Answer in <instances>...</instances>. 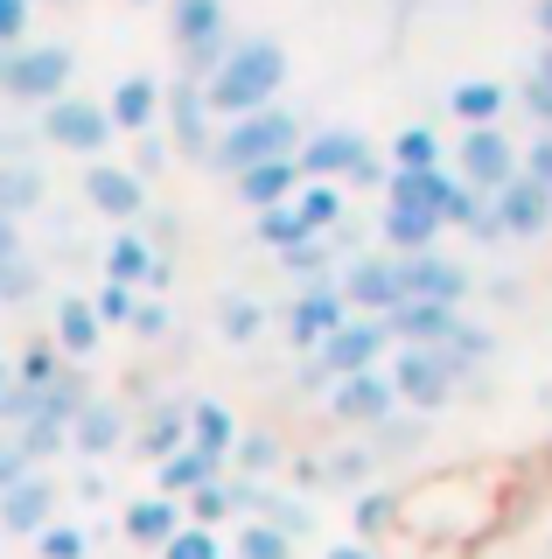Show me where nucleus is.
Instances as JSON below:
<instances>
[{
    "label": "nucleus",
    "mask_w": 552,
    "mask_h": 559,
    "mask_svg": "<svg viewBox=\"0 0 552 559\" xmlns=\"http://www.w3.org/2000/svg\"><path fill=\"white\" fill-rule=\"evenodd\" d=\"M336 287H343V301H350V314H392V308H406L399 259H385L377 245H371L364 259H350V266L336 273Z\"/></svg>",
    "instance_id": "9b49d317"
},
{
    "label": "nucleus",
    "mask_w": 552,
    "mask_h": 559,
    "mask_svg": "<svg viewBox=\"0 0 552 559\" xmlns=\"http://www.w3.org/2000/svg\"><path fill=\"white\" fill-rule=\"evenodd\" d=\"M308 140V127H301V112H287V105H266V112H245V119H231V127H217V140H211V162L217 175H245V168H259V162H287Z\"/></svg>",
    "instance_id": "f03ea898"
},
{
    "label": "nucleus",
    "mask_w": 552,
    "mask_h": 559,
    "mask_svg": "<svg viewBox=\"0 0 552 559\" xmlns=\"http://www.w3.org/2000/svg\"><path fill=\"white\" fill-rule=\"evenodd\" d=\"M57 357L63 364H84V357H98V343H106V322L92 314V301L84 294H57Z\"/></svg>",
    "instance_id": "5701e85b"
},
{
    "label": "nucleus",
    "mask_w": 552,
    "mask_h": 559,
    "mask_svg": "<svg viewBox=\"0 0 552 559\" xmlns=\"http://www.w3.org/2000/svg\"><path fill=\"white\" fill-rule=\"evenodd\" d=\"M280 266L295 273V280H329L336 259H329V245H322V238H308V245H295V252H280Z\"/></svg>",
    "instance_id": "a18cd8bd"
},
{
    "label": "nucleus",
    "mask_w": 552,
    "mask_h": 559,
    "mask_svg": "<svg viewBox=\"0 0 552 559\" xmlns=\"http://www.w3.org/2000/svg\"><path fill=\"white\" fill-rule=\"evenodd\" d=\"M517 175L539 182V189H552V133H539L531 147H517Z\"/></svg>",
    "instance_id": "de8ad7c7"
},
{
    "label": "nucleus",
    "mask_w": 552,
    "mask_h": 559,
    "mask_svg": "<svg viewBox=\"0 0 552 559\" xmlns=\"http://www.w3.org/2000/svg\"><path fill=\"white\" fill-rule=\"evenodd\" d=\"M224 476V468L217 462H203V454L196 448H182V454H168V462H154V497H196V489L203 483H217Z\"/></svg>",
    "instance_id": "c85d7f7f"
},
{
    "label": "nucleus",
    "mask_w": 552,
    "mask_h": 559,
    "mask_svg": "<svg viewBox=\"0 0 552 559\" xmlns=\"http://www.w3.org/2000/svg\"><path fill=\"white\" fill-rule=\"evenodd\" d=\"M447 224L427 203H385L377 210V252L385 259H412V252H441Z\"/></svg>",
    "instance_id": "2eb2a0df"
},
{
    "label": "nucleus",
    "mask_w": 552,
    "mask_h": 559,
    "mask_svg": "<svg viewBox=\"0 0 552 559\" xmlns=\"http://www.w3.org/2000/svg\"><path fill=\"white\" fill-rule=\"evenodd\" d=\"M161 112H168V133H176L182 154H211L217 119H211V105H203V84H196V78H176V84H168Z\"/></svg>",
    "instance_id": "6ab92c4d"
},
{
    "label": "nucleus",
    "mask_w": 552,
    "mask_h": 559,
    "mask_svg": "<svg viewBox=\"0 0 552 559\" xmlns=\"http://www.w3.org/2000/svg\"><path fill=\"white\" fill-rule=\"evenodd\" d=\"M168 35H176L182 49V78H211V70L231 57V14H224V0H168Z\"/></svg>",
    "instance_id": "423d86ee"
},
{
    "label": "nucleus",
    "mask_w": 552,
    "mask_h": 559,
    "mask_svg": "<svg viewBox=\"0 0 552 559\" xmlns=\"http://www.w3.org/2000/svg\"><path fill=\"white\" fill-rule=\"evenodd\" d=\"M231 559H295V538H280L273 524H245V532L231 538Z\"/></svg>",
    "instance_id": "a19ab883"
},
{
    "label": "nucleus",
    "mask_w": 552,
    "mask_h": 559,
    "mask_svg": "<svg viewBox=\"0 0 552 559\" xmlns=\"http://www.w3.org/2000/svg\"><path fill=\"white\" fill-rule=\"evenodd\" d=\"M238 503H231V476H217V483H203L196 497H182V518L189 524H203V532H217L224 518H231Z\"/></svg>",
    "instance_id": "4c0bfd02"
},
{
    "label": "nucleus",
    "mask_w": 552,
    "mask_h": 559,
    "mask_svg": "<svg viewBox=\"0 0 552 559\" xmlns=\"http://www.w3.org/2000/svg\"><path fill=\"white\" fill-rule=\"evenodd\" d=\"M545 468H552V448H545Z\"/></svg>",
    "instance_id": "13d9d810"
},
{
    "label": "nucleus",
    "mask_w": 552,
    "mask_h": 559,
    "mask_svg": "<svg viewBox=\"0 0 552 559\" xmlns=\"http://www.w3.org/2000/svg\"><path fill=\"white\" fill-rule=\"evenodd\" d=\"M92 552V532H84V524H43L36 532V559H84Z\"/></svg>",
    "instance_id": "79ce46f5"
},
{
    "label": "nucleus",
    "mask_w": 552,
    "mask_h": 559,
    "mask_svg": "<svg viewBox=\"0 0 552 559\" xmlns=\"http://www.w3.org/2000/svg\"><path fill=\"white\" fill-rule=\"evenodd\" d=\"M322 406H329L336 427H385V419L399 413V392H392L385 371H357V378H336L329 392H322Z\"/></svg>",
    "instance_id": "f8f14e48"
},
{
    "label": "nucleus",
    "mask_w": 552,
    "mask_h": 559,
    "mask_svg": "<svg viewBox=\"0 0 552 559\" xmlns=\"http://www.w3.org/2000/svg\"><path fill=\"white\" fill-rule=\"evenodd\" d=\"M392 322L385 314H350V322L336 329L329 343L308 357V384H336V378H357V371H385V357H392Z\"/></svg>",
    "instance_id": "20e7f679"
},
{
    "label": "nucleus",
    "mask_w": 552,
    "mask_h": 559,
    "mask_svg": "<svg viewBox=\"0 0 552 559\" xmlns=\"http://www.w3.org/2000/svg\"><path fill=\"white\" fill-rule=\"evenodd\" d=\"M63 371H71V364L57 357V343H49V336H36V343L22 349V357H14V384H28V392H43V384H57Z\"/></svg>",
    "instance_id": "c9c22d12"
},
{
    "label": "nucleus",
    "mask_w": 552,
    "mask_h": 559,
    "mask_svg": "<svg viewBox=\"0 0 552 559\" xmlns=\"http://www.w3.org/2000/svg\"><path fill=\"white\" fill-rule=\"evenodd\" d=\"M161 559H224V538L203 532V524H182V532L161 546Z\"/></svg>",
    "instance_id": "c03bdc74"
},
{
    "label": "nucleus",
    "mask_w": 552,
    "mask_h": 559,
    "mask_svg": "<svg viewBox=\"0 0 552 559\" xmlns=\"http://www.w3.org/2000/svg\"><path fill=\"white\" fill-rule=\"evenodd\" d=\"M168 162V147H161V133H141V168H133V175H141V182H147V175L154 168H161Z\"/></svg>",
    "instance_id": "3c124183"
},
{
    "label": "nucleus",
    "mask_w": 552,
    "mask_h": 559,
    "mask_svg": "<svg viewBox=\"0 0 552 559\" xmlns=\"http://www.w3.org/2000/svg\"><path fill=\"white\" fill-rule=\"evenodd\" d=\"M77 57L63 43H8L0 49V98L8 105H49L71 92Z\"/></svg>",
    "instance_id": "7ed1b4c3"
},
{
    "label": "nucleus",
    "mask_w": 552,
    "mask_h": 559,
    "mask_svg": "<svg viewBox=\"0 0 552 559\" xmlns=\"http://www.w3.org/2000/svg\"><path fill=\"white\" fill-rule=\"evenodd\" d=\"M28 468H36V462H28V454H22V441L8 433V441H0V489H8V483H22Z\"/></svg>",
    "instance_id": "8fccbe9b"
},
{
    "label": "nucleus",
    "mask_w": 552,
    "mask_h": 559,
    "mask_svg": "<svg viewBox=\"0 0 552 559\" xmlns=\"http://www.w3.org/2000/svg\"><path fill=\"white\" fill-rule=\"evenodd\" d=\"M231 189H238V203L259 217V210H273V203H295L301 168H295V154H287V162H259V168H245V175H231Z\"/></svg>",
    "instance_id": "a878e982"
},
{
    "label": "nucleus",
    "mask_w": 552,
    "mask_h": 559,
    "mask_svg": "<svg viewBox=\"0 0 552 559\" xmlns=\"http://www.w3.org/2000/svg\"><path fill=\"white\" fill-rule=\"evenodd\" d=\"M43 294V266L28 252H14V259H0V308H28Z\"/></svg>",
    "instance_id": "e433bc0d"
},
{
    "label": "nucleus",
    "mask_w": 552,
    "mask_h": 559,
    "mask_svg": "<svg viewBox=\"0 0 552 559\" xmlns=\"http://www.w3.org/2000/svg\"><path fill=\"white\" fill-rule=\"evenodd\" d=\"M531 22H539V35L552 43V0H539V8H531Z\"/></svg>",
    "instance_id": "6e6d98bb"
},
{
    "label": "nucleus",
    "mask_w": 552,
    "mask_h": 559,
    "mask_svg": "<svg viewBox=\"0 0 552 559\" xmlns=\"http://www.w3.org/2000/svg\"><path fill=\"white\" fill-rule=\"evenodd\" d=\"M238 413L224 406V399H189V448L203 454V462H217V468H231V448H238Z\"/></svg>",
    "instance_id": "412c9836"
},
{
    "label": "nucleus",
    "mask_w": 552,
    "mask_h": 559,
    "mask_svg": "<svg viewBox=\"0 0 552 559\" xmlns=\"http://www.w3.org/2000/svg\"><path fill=\"white\" fill-rule=\"evenodd\" d=\"M392 322V343H412V349H447L469 329V314L461 308H441V301H406V308H392L385 314Z\"/></svg>",
    "instance_id": "a211bd4d"
},
{
    "label": "nucleus",
    "mask_w": 552,
    "mask_h": 559,
    "mask_svg": "<svg viewBox=\"0 0 552 559\" xmlns=\"http://www.w3.org/2000/svg\"><path fill=\"white\" fill-rule=\"evenodd\" d=\"M84 203L112 224H133V217H147V182L119 162H92L84 168Z\"/></svg>",
    "instance_id": "dca6fc26"
},
{
    "label": "nucleus",
    "mask_w": 552,
    "mask_h": 559,
    "mask_svg": "<svg viewBox=\"0 0 552 559\" xmlns=\"http://www.w3.org/2000/svg\"><path fill=\"white\" fill-rule=\"evenodd\" d=\"M280 84H287V49L273 43V35H238L231 57L203 78V105H211L217 127H231V119H245V112L280 105Z\"/></svg>",
    "instance_id": "f257e3e1"
},
{
    "label": "nucleus",
    "mask_w": 552,
    "mask_h": 559,
    "mask_svg": "<svg viewBox=\"0 0 552 559\" xmlns=\"http://www.w3.org/2000/svg\"><path fill=\"white\" fill-rule=\"evenodd\" d=\"M14 252H28V245H22V224L0 217V259H14Z\"/></svg>",
    "instance_id": "864d4df0"
},
{
    "label": "nucleus",
    "mask_w": 552,
    "mask_h": 559,
    "mask_svg": "<svg viewBox=\"0 0 552 559\" xmlns=\"http://www.w3.org/2000/svg\"><path fill=\"white\" fill-rule=\"evenodd\" d=\"M71 448L84 454V462H106V454L127 448V406H112V399H84L77 419H71Z\"/></svg>",
    "instance_id": "aec40b11"
},
{
    "label": "nucleus",
    "mask_w": 552,
    "mask_h": 559,
    "mask_svg": "<svg viewBox=\"0 0 552 559\" xmlns=\"http://www.w3.org/2000/svg\"><path fill=\"white\" fill-rule=\"evenodd\" d=\"M217 336L224 343H259V336H266V301H252V294H224Z\"/></svg>",
    "instance_id": "f704fd0d"
},
{
    "label": "nucleus",
    "mask_w": 552,
    "mask_h": 559,
    "mask_svg": "<svg viewBox=\"0 0 552 559\" xmlns=\"http://www.w3.org/2000/svg\"><path fill=\"white\" fill-rule=\"evenodd\" d=\"M182 524H189V518H182L176 497H133L127 511H119V532H127L133 546H147V552H161L168 538L182 532Z\"/></svg>",
    "instance_id": "393cba45"
},
{
    "label": "nucleus",
    "mask_w": 552,
    "mask_h": 559,
    "mask_svg": "<svg viewBox=\"0 0 552 559\" xmlns=\"http://www.w3.org/2000/svg\"><path fill=\"white\" fill-rule=\"evenodd\" d=\"M106 119H112V133H154V119H161V84L147 78V70H133V78H119L112 84V98H106Z\"/></svg>",
    "instance_id": "4be33fe9"
},
{
    "label": "nucleus",
    "mask_w": 552,
    "mask_h": 559,
    "mask_svg": "<svg viewBox=\"0 0 552 559\" xmlns=\"http://www.w3.org/2000/svg\"><path fill=\"white\" fill-rule=\"evenodd\" d=\"M295 210H301V224L315 238H329L343 217H350V197H343V182H301L295 189Z\"/></svg>",
    "instance_id": "7c9ffc66"
},
{
    "label": "nucleus",
    "mask_w": 552,
    "mask_h": 559,
    "mask_svg": "<svg viewBox=\"0 0 552 559\" xmlns=\"http://www.w3.org/2000/svg\"><path fill=\"white\" fill-rule=\"evenodd\" d=\"M545 399H552V384H545Z\"/></svg>",
    "instance_id": "bf43d9fd"
},
{
    "label": "nucleus",
    "mask_w": 552,
    "mask_h": 559,
    "mask_svg": "<svg viewBox=\"0 0 552 559\" xmlns=\"http://www.w3.org/2000/svg\"><path fill=\"white\" fill-rule=\"evenodd\" d=\"M399 287H406V301L461 308V301H469V266L447 259V252H412V259H399Z\"/></svg>",
    "instance_id": "4468645a"
},
{
    "label": "nucleus",
    "mask_w": 552,
    "mask_h": 559,
    "mask_svg": "<svg viewBox=\"0 0 552 559\" xmlns=\"http://www.w3.org/2000/svg\"><path fill=\"white\" fill-rule=\"evenodd\" d=\"M385 175H392V168H385V162H377V154H371V162H364V168H357V175H350V182H357V189H385Z\"/></svg>",
    "instance_id": "603ef678"
},
{
    "label": "nucleus",
    "mask_w": 552,
    "mask_h": 559,
    "mask_svg": "<svg viewBox=\"0 0 552 559\" xmlns=\"http://www.w3.org/2000/svg\"><path fill=\"white\" fill-rule=\"evenodd\" d=\"M350 518H357V546H371L377 532H392V524H399V497H392V489H364Z\"/></svg>",
    "instance_id": "58836bf2"
},
{
    "label": "nucleus",
    "mask_w": 552,
    "mask_h": 559,
    "mask_svg": "<svg viewBox=\"0 0 552 559\" xmlns=\"http://www.w3.org/2000/svg\"><path fill=\"white\" fill-rule=\"evenodd\" d=\"M182 448H189V399H168V406L147 413L141 454H147V462H168V454H182Z\"/></svg>",
    "instance_id": "c756f323"
},
{
    "label": "nucleus",
    "mask_w": 552,
    "mask_h": 559,
    "mask_svg": "<svg viewBox=\"0 0 552 559\" xmlns=\"http://www.w3.org/2000/svg\"><path fill=\"white\" fill-rule=\"evenodd\" d=\"M43 197H49V175L36 162H0V217H8V224L36 217Z\"/></svg>",
    "instance_id": "bb28decb"
},
{
    "label": "nucleus",
    "mask_w": 552,
    "mask_h": 559,
    "mask_svg": "<svg viewBox=\"0 0 552 559\" xmlns=\"http://www.w3.org/2000/svg\"><path fill=\"white\" fill-rule=\"evenodd\" d=\"M36 133H43L57 154H77V162H106V147H112L106 105H98V98H77V92L49 98L43 112H36Z\"/></svg>",
    "instance_id": "0eeeda50"
},
{
    "label": "nucleus",
    "mask_w": 552,
    "mask_h": 559,
    "mask_svg": "<svg viewBox=\"0 0 552 559\" xmlns=\"http://www.w3.org/2000/svg\"><path fill=\"white\" fill-rule=\"evenodd\" d=\"M385 378H392V392H399V413H412V419L447 413L455 406V384H461V371L447 364V349H412V343L392 349Z\"/></svg>",
    "instance_id": "39448f33"
},
{
    "label": "nucleus",
    "mask_w": 552,
    "mask_h": 559,
    "mask_svg": "<svg viewBox=\"0 0 552 559\" xmlns=\"http://www.w3.org/2000/svg\"><path fill=\"white\" fill-rule=\"evenodd\" d=\"M343 322H350V301H343L336 273H329V280H301V287H295V301H287V343L315 357V349L329 343Z\"/></svg>",
    "instance_id": "6e6552de"
},
{
    "label": "nucleus",
    "mask_w": 552,
    "mask_h": 559,
    "mask_svg": "<svg viewBox=\"0 0 552 559\" xmlns=\"http://www.w3.org/2000/svg\"><path fill=\"white\" fill-rule=\"evenodd\" d=\"M517 175V140L504 127H476V133H461V147H455V182H469L476 197H496Z\"/></svg>",
    "instance_id": "9d476101"
},
{
    "label": "nucleus",
    "mask_w": 552,
    "mask_h": 559,
    "mask_svg": "<svg viewBox=\"0 0 552 559\" xmlns=\"http://www.w3.org/2000/svg\"><path fill=\"white\" fill-rule=\"evenodd\" d=\"M84 301H92V314H98L106 329H127V314H133V301H141V294H133V287H112V280H98Z\"/></svg>",
    "instance_id": "37998d69"
},
{
    "label": "nucleus",
    "mask_w": 552,
    "mask_h": 559,
    "mask_svg": "<svg viewBox=\"0 0 552 559\" xmlns=\"http://www.w3.org/2000/svg\"><path fill=\"white\" fill-rule=\"evenodd\" d=\"M371 154L377 147L357 127H308V140L295 147V168H301V182H350Z\"/></svg>",
    "instance_id": "1a4fd4ad"
},
{
    "label": "nucleus",
    "mask_w": 552,
    "mask_h": 559,
    "mask_svg": "<svg viewBox=\"0 0 552 559\" xmlns=\"http://www.w3.org/2000/svg\"><path fill=\"white\" fill-rule=\"evenodd\" d=\"M28 22H36V0H0V49L28 43Z\"/></svg>",
    "instance_id": "09e8293b"
},
{
    "label": "nucleus",
    "mask_w": 552,
    "mask_h": 559,
    "mask_svg": "<svg viewBox=\"0 0 552 559\" xmlns=\"http://www.w3.org/2000/svg\"><path fill=\"white\" fill-rule=\"evenodd\" d=\"M8 384H14V364H8V357H0V392H8Z\"/></svg>",
    "instance_id": "4d7b16f0"
},
{
    "label": "nucleus",
    "mask_w": 552,
    "mask_h": 559,
    "mask_svg": "<svg viewBox=\"0 0 552 559\" xmlns=\"http://www.w3.org/2000/svg\"><path fill=\"white\" fill-rule=\"evenodd\" d=\"M252 238L266 245V252H295V245H308L315 231L301 224V210H295V203H273V210H259V217H252Z\"/></svg>",
    "instance_id": "473e14b6"
},
{
    "label": "nucleus",
    "mask_w": 552,
    "mask_h": 559,
    "mask_svg": "<svg viewBox=\"0 0 552 559\" xmlns=\"http://www.w3.org/2000/svg\"><path fill=\"white\" fill-rule=\"evenodd\" d=\"M322 559H377V552H371V546H357V538H336V546L322 552Z\"/></svg>",
    "instance_id": "5fc2aeb1"
},
{
    "label": "nucleus",
    "mask_w": 552,
    "mask_h": 559,
    "mask_svg": "<svg viewBox=\"0 0 552 559\" xmlns=\"http://www.w3.org/2000/svg\"><path fill=\"white\" fill-rule=\"evenodd\" d=\"M490 224H496V238H539L545 224H552V189L511 175V182L490 197Z\"/></svg>",
    "instance_id": "f3484780"
},
{
    "label": "nucleus",
    "mask_w": 552,
    "mask_h": 559,
    "mask_svg": "<svg viewBox=\"0 0 552 559\" xmlns=\"http://www.w3.org/2000/svg\"><path fill=\"white\" fill-rule=\"evenodd\" d=\"M127 329H133L141 343H161V336H176V314H168V301H133Z\"/></svg>",
    "instance_id": "49530a36"
},
{
    "label": "nucleus",
    "mask_w": 552,
    "mask_h": 559,
    "mask_svg": "<svg viewBox=\"0 0 552 559\" xmlns=\"http://www.w3.org/2000/svg\"><path fill=\"white\" fill-rule=\"evenodd\" d=\"M385 168H399V175H412V168H447L441 162V133L434 127H399V133H392Z\"/></svg>",
    "instance_id": "72a5a7b5"
},
{
    "label": "nucleus",
    "mask_w": 552,
    "mask_h": 559,
    "mask_svg": "<svg viewBox=\"0 0 552 559\" xmlns=\"http://www.w3.org/2000/svg\"><path fill=\"white\" fill-rule=\"evenodd\" d=\"M280 462H287V448L273 441V433H238V448H231V468H224V476H238V483H266Z\"/></svg>",
    "instance_id": "2f4dec72"
},
{
    "label": "nucleus",
    "mask_w": 552,
    "mask_h": 559,
    "mask_svg": "<svg viewBox=\"0 0 552 559\" xmlns=\"http://www.w3.org/2000/svg\"><path fill=\"white\" fill-rule=\"evenodd\" d=\"M154 259H161V252H154L141 231H112L106 238V280H112V287H133V294H141L147 273H154Z\"/></svg>",
    "instance_id": "cd10ccee"
},
{
    "label": "nucleus",
    "mask_w": 552,
    "mask_h": 559,
    "mask_svg": "<svg viewBox=\"0 0 552 559\" xmlns=\"http://www.w3.org/2000/svg\"><path fill=\"white\" fill-rule=\"evenodd\" d=\"M447 112L461 119V133H476V127H504V112H511V84H504V78H461L455 92H447Z\"/></svg>",
    "instance_id": "b1692460"
},
{
    "label": "nucleus",
    "mask_w": 552,
    "mask_h": 559,
    "mask_svg": "<svg viewBox=\"0 0 552 559\" xmlns=\"http://www.w3.org/2000/svg\"><path fill=\"white\" fill-rule=\"evenodd\" d=\"M517 98H525V112L539 119V127L552 133V43L539 49V57H531V78L517 84Z\"/></svg>",
    "instance_id": "ea45409f"
},
{
    "label": "nucleus",
    "mask_w": 552,
    "mask_h": 559,
    "mask_svg": "<svg viewBox=\"0 0 552 559\" xmlns=\"http://www.w3.org/2000/svg\"><path fill=\"white\" fill-rule=\"evenodd\" d=\"M57 503H63L57 476L28 468L22 483H8V489H0V532H8V538H36L43 524H57Z\"/></svg>",
    "instance_id": "ddd939ff"
}]
</instances>
